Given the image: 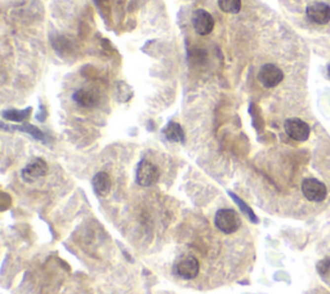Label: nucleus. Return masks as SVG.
<instances>
[{
	"label": "nucleus",
	"instance_id": "nucleus-1",
	"mask_svg": "<svg viewBox=\"0 0 330 294\" xmlns=\"http://www.w3.org/2000/svg\"><path fill=\"white\" fill-rule=\"evenodd\" d=\"M214 224L223 234H234L240 227L241 220L232 209H220L214 217Z\"/></svg>",
	"mask_w": 330,
	"mask_h": 294
},
{
	"label": "nucleus",
	"instance_id": "nucleus-2",
	"mask_svg": "<svg viewBox=\"0 0 330 294\" xmlns=\"http://www.w3.org/2000/svg\"><path fill=\"white\" fill-rule=\"evenodd\" d=\"M159 177H160V173L155 164L148 160L140 161L136 171V181L140 186H144V187L152 186L159 181Z\"/></svg>",
	"mask_w": 330,
	"mask_h": 294
},
{
	"label": "nucleus",
	"instance_id": "nucleus-3",
	"mask_svg": "<svg viewBox=\"0 0 330 294\" xmlns=\"http://www.w3.org/2000/svg\"><path fill=\"white\" fill-rule=\"evenodd\" d=\"M174 274L184 279V280H192L199 275L200 271V264L196 258L192 256H186V257L180 258L173 266Z\"/></svg>",
	"mask_w": 330,
	"mask_h": 294
},
{
	"label": "nucleus",
	"instance_id": "nucleus-4",
	"mask_svg": "<svg viewBox=\"0 0 330 294\" xmlns=\"http://www.w3.org/2000/svg\"><path fill=\"white\" fill-rule=\"evenodd\" d=\"M302 192L307 200L314 203H321L328 196L327 186L315 178H306L302 182Z\"/></svg>",
	"mask_w": 330,
	"mask_h": 294
},
{
	"label": "nucleus",
	"instance_id": "nucleus-5",
	"mask_svg": "<svg viewBox=\"0 0 330 294\" xmlns=\"http://www.w3.org/2000/svg\"><path fill=\"white\" fill-rule=\"evenodd\" d=\"M284 129H285V133H287L292 140L298 141V142H303V141L308 140L311 133L310 125H308L306 121L298 119V117L288 119V120L284 123Z\"/></svg>",
	"mask_w": 330,
	"mask_h": 294
},
{
	"label": "nucleus",
	"instance_id": "nucleus-6",
	"mask_svg": "<svg viewBox=\"0 0 330 294\" xmlns=\"http://www.w3.org/2000/svg\"><path fill=\"white\" fill-rule=\"evenodd\" d=\"M258 80L263 87L275 88L284 80V73L276 65L266 64L260 67L258 73Z\"/></svg>",
	"mask_w": 330,
	"mask_h": 294
},
{
	"label": "nucleus",
	"instance_id": "nucleus-7",
	"mask_svg": "<svg viewBox=\"0 0 330 294\" xmlns=\"http://www.w3.org/2000/svg\"><path fill=\"white\" fill-rule=\"evenodd\" d=\"M193 30L201 37L209 35L214 29V18L213 16L205 9H196L191 17Z\"/></svg>",
	"mask_w": 330,
	"mask_h": 294
},
{
	"label": "nucleus",
	"instance_id": "nucleus-8",
	"mask_svg": "<svg viewBox=\"0 0 330 294\" xmlns=\"http://www.w3.org/2000/svg\"><path fill=\"white\" fill-rule=\"evenodd\" d=\"M306 16L315 24L327 25L330 21V7L321 1H315L306 8Z\"/></svg>",
	"mask_w": 330,
	"mask_h": 294
},
{
	"label": "nucleus",
	"instance_id": "nucleus-9",
	"mask_svg": "<svg viewBox=\"0 0 330 294\" xmlns=\"http://www.w3.org/2000/svg\"><path fill=\"white\" fill-rule=\"evenodd\" d=\"M48 173V165L47 163L40 159V157H37L34 159L33 161L27 164L26 167L24 168L22 171V178H24L26 182H33V181L37 180V178H41L44 176H47Z\"/></svg>",
	"mask_w": 330,
	"mask_h": 294
},
{
	"label": "nucleus",
	"instance_id": "nucleus-10",
	"mask_svg": "<svg viewBox=\"0 0 330 294\" xmlns=\"http://www.w3.org/2000/svg\"><path fill=\"white\" fill-rule=\"evenodd\" d=\"M73 100L75 101V104L81 107H93L98 104L100 98H98V94L93 90L77 89L73 94Z\"/></svg>",
	"mask_w": 330,
	"mask_h": 294
},
{
	"label": "nucleus",
	"instance_id": "nucleus-11",
	"mask_svg": "<svg viewBox=\"0 0 330 294\" xmlns=\"http://www.w3.org/2000/svg\"><path fill=\"white\" fill-rule=\"evenodd\" d=\"M92 184H93L94 192L98 196H106L111 191L112 182H111L110 176L106 172H100V173H97L93 177Z\"/></svg>",
	"mask_w": 330,
	"mask_h": 294
},
{
	"label": "nucleus",
	"instance_id": "nucleus-12",
	"mask_svg": "<svg viewBox=\"0 0 330 294\" xmlns=\"http://www.w3.org/2000/svg\"><path fill=\"white\" fill-rule=\"evenodd\" d=\"M163 133L167 137V140L170 141V142H180V144H183L184 142L183 129L176 121H170L167 127L164 128Z\"/></svg>",
	"mask_w": 330,
	"mask_h": 294
},
{
	"label": "nucleus",
	"instance_id": "nucleus-13",
	"mask_svg": "<svg viewBox=\"0 0 330 294\" xmlns=\"http://www.w3.org/2000/svg\"><path fill=\"white\" fill-rule=\"evenodd\" d=\"M218 7L228 14H237L241 10V0H218Z\"/></svg>",
	"mask_w": 330,
	"mask_h": 294
},
{
	"label": "nucleus",
	"instance_id": "nucleus-14",
	"mask_svg": "<svg viewBox=\"0 0 330 294\" xmlns=\"http://www.w3.org/2000/svg\"><path fill=\"white\" fill-rule=\"evenodd\" d=\"M31 109H26V110L22 111H17V110H8L3 112V117L10 121H24L26 120L27 117L30 116Z\"/></svg>",
	"mask_w": 330,
	"mask_h": 294
},
{
	"label": "nucleus",
	"instance_id": "nucleus-15",
	"mask_svg": "<svg viewBox=\"0 0 330 294\" xmlns=\"http://www.w3.org/2000/svg\"><path fill=\"white\" fill-rule=\"evenodd\" d=\"M230 196L232 197V199H234V200H235V203H236V204L239 205V208H240V209H241V212H243V213L245 214V216H247V217L249 218V220H252V222H253V223H257L258 218H257V216H256V213H254V212H253V209H252V208H250L248 204H245V203H244V201L241 200L240 197L236 196V195H235V194H232V192H230Z\"/></svg>",
	"mask_w": 330,
	"mask_h": 294
},
{
	"label": "nucleus",
	"instance_id": "nucleus-16",
	"mask_svg": "<svg viewBox=\"0 0 330 294\" xmlns=\"http://www.w3.org/2000/svg\"><path fill=\"white\" fill-rule=\"evenodd\" d=\"M317 271L320 275H327L330 272V258H324L317 263Z\"/></svg>",
	"mask_w": 330,
	"mask_h": 294
},
{
	"label": "nucleus",
	"instance_id": "nucleus-17",
	"mask_svg": "<svg viewBox=\"0 0 330 294\" xmlns=\"http://www.w3.org/2000/svg\"><path fill=\"white\" fill-rule=\"evenodd\" d=\"M21 129H22V131L29 132V133L33 134L34 137L37 138V140H43V137H44L43 133H41V132L39 131L37 128L33 127V125H26V127H22V128H21Z\"/></svg>",
	"mask_w": 330,
	"mask_h": 294
}]
</instances>
